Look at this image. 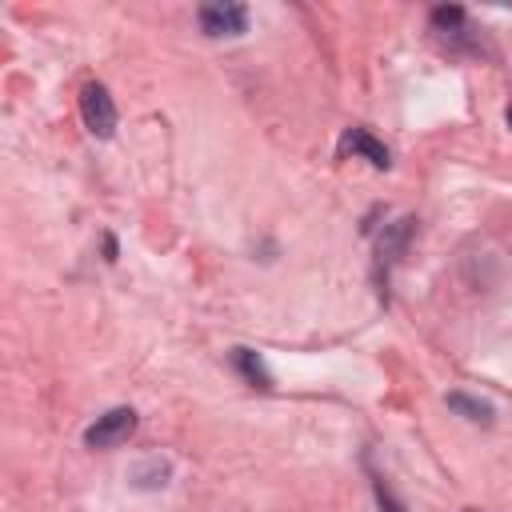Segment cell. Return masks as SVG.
Returning a JSON list of instances; mask_svg holds the SVG:
<instances>
[{
	"label": "cell",
	"mask_w": 512,
	"mask_h": 512,
	"mask_svg": "<svg viewBox=\"0 0 512 512\" xmlns=\"http://www.w3.org/2000/svg\"><path fill=\"white\" fill-rule=\"evenodd\" d=\"M196 20H200V32L212 36V40L244 36V32H248V8L236 4V0H212V4H200Z\"/></svg>",
	"instance_id": "1"
},
{
	"label": "cell",
	"mask_w": 512,
	"mask_h": 512,
	"mask_svg": "<svg viewBox=\"0 0 512 512\" xmlns=\"http://www.w3.org/2000/svg\"><path fill=\"white\" fill-rule=\"evenodd\" d=\"M132 432H136V412L132 408H108L104 416H96L84 428V444L96 452H108V448H120Z\"/></svg>",
	"instance_id": "2"
},
{
	"label": "cell",
	"mask_w": 512,
	"mask_h": 512,
	"mask_svg": "<svg viewBox=\"0 0 512 512\" xmlns=\"http://www.w3.org/2000/svg\"><path fill=\"white\" fill-rule=\"evenodd\" d=\"M80 116H84V128L100 140H108L116 132V104L108 96L104 84H84L80 92Z\"/></svg>",
	"instance_id": "3"
},
{
	"label": "cell",
	"mask_w": 512,
	"mask_h": 512,
	"mask_svg": "<svg viewBox=\"0 0 512 512\" xmlns=\"http://www.w3.org/2000/svg\"><path fill=\"white\" fill-rule=\"evenodd\" d=\"M364 156L372 168H392V152L372 136V132H364V128H348L344 136H340V156Z\"/></svg>",
	"instance_id": "4"
},
{
	"label": "cell",
	"mask_w": 512,
	"mask_h": 512,
	"mask_svg": "<svg viewBox=\"0 0 512 512\" xmlns=\"http://www.w3.org/2000/svg\"><path fill=\"white\" fill-rule=\"evenodd\" d=\"M232 364L240 368V376L252 384V388H272V372L264 368V360H260V352H252V348H236L232 352Z\"/></svg>",
	"instance_id": "5"
},
{
	"label": "cell",
	"mask_w": 512,
	"mask_h": 512,
	"mask_svg": "<svg viewBox=\"0 0 512 512\" xmlns=\"http://www.w3.org/2000/svg\"><path fill=\"white\" fill-rule=\"evenodd\" d=\"M448 408L460 412L472 424H492V404H484V400H476L468 392H448Z\"/></svg>",
	"instance_id": "6"
},
{
	"label": "cell",
	"mask_w": 512,
	"mask_h": 512,
	"mask_svg": "<svg viewBox=\"0 0 512 512\" xmlns=\"http://www.w3.org/2000/svg\"><path fill=\"white\" fill-rule=\"evenodd\" d=\"M412 224H416V220H400V224H392V228L380 236V260H384V264H392V260L404 252V244H408V236H412Z\"/></svg>",
	"instance_id": "7"
},
{
	"label": "cell",
	"mask_w": 512,
	"mask_h": 512,
	"mask_svg": "<svg viewBox=\"0 0 512 512\" xmlns=\"http://www.w3.org/2000/svg\"><path fill=\"white\" fill-rule=\"evenodd\" d=\"M132 484L136 488H144V492H152V488H164L168 484V464L164 460H144V464H136L132 468Z\"/></svg>",
	"instance_id": "8"
},
{
	"label": "cell",
	"mask_w": 512,
	"mask_h": 512,
	"mask_svg": "<svg viewBox=\"0 0 512 512\" xmlns=\"http://www.w3.org/2000/svg\"><path fill=\"white\" fill-rule=\"evenodd\" d=\"M432 28L440 36H460L464 32V8L460 4H440L432 8Z\"/></svg>",
	"instance_id": "9"
},
{
	"label": "cell",
	"mask_w": 512,
	"mask_h": 512,
	"mask_svg": "<svg viewBox=\"0 0 512 512\" xmlns=\"http://www.w3.org/2000/svg\"><path fill=\"white\" fill-rule=\"evenodd\" d=\"M372 488H376V500H380V508H384V512H404V504H400V500L388 492V484H384L380 476L372 480Z\"/></svg>",
	"instance_id": "10"
},
{
	"label": "cell",
	"mask_w": 512,
	"mask_h": 512,
	"mask_svg": "<svg viewBox=\"0 0 512 512\" xmlns=\"http://www.w3.org/2000/svg\"><path fill=\"white\" fill-rule=\"evenodd\" d=\"M508 128H512V108H508Z\"/></svg>",
	"instance_id": "11"
},
{
	"label": "cell",
	"mask_w": 512,
	"mask_h": 512,
	"mask_svg": "<svg viewBox=\"0 0 512 512\" xmlns=\"http://www.w3.org/2000/svg\"><path fill=\"white\" fill-rule=\"evenodd\" d=\"M464 512H480V508H464Z\"/></svg>",
	"instance_id": "12"
}]
</instances>
